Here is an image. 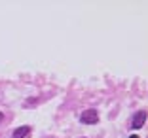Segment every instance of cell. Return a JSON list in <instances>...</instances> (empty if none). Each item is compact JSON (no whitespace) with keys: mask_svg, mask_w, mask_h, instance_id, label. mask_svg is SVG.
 Listing matches in <instances>:
<instances>
[{"mask_svg":"<svg viewBox=\"0 0 148 138\" xmlns=\"http://www.w3.org/2000/svg\"><path fill=\"white\" fill-rule=\"evenodd\" d=\"M144 121H146V112L140 110V112H137L135 116H133V119H131V127L137 131V129H140V127L144 125Z\"/></svg>","mask_w":148,"mask_h":138,"instance_id":"7a4b0ae2","label":"cell"},{"mask_svg":"<svg viewBox=\"0 0 148 138\" xmlns=\"http://www.w3.org/2000/svg\"><path fill=\"white\" fill-rule=\"evenodd\" d=\"M2 119H4V114L0 112V123H2Z\"/></svg>","mask_w":148,"mask_h":138,"instance_id":"277c9868","label":"cell"},{"mask_svg":"<svg viewBox=\"0 0 148 138\" xmlns=\"http://www.w3.org/2000/svg\"><path fill=\"white\" fill-rule=\"evenodd\" d=\"M80 119H82V123H86V125H95L97 121H99V114H97V110H86V112L80 116Z\"/></svg>","mask_w":148,"mask_h":138,"instance_id":"6da1fadb","label":"cell"},{"mask_svg":"<svg viewBox=\"0 0 148 138\" xmlns=\"http://www.w3.org/2000/svg\"><path fill=\"white\" fill-rule=\"evenodd\" d=\"M31 134V129L29 127H19V129L13 131V138H27Z\"/></svg>","mask_w":148,"mask_h":138,"instance_id":"3957f363","label":"cell"},{"mask_svg":"<svg viewBox=\"0 0 148 138\" xmlns=\"http://www.w3.org/2000/svg\"><path fill=\"white\" fill-rule=\"evenodd\" d=\"M129 138H139V136H137V134H131V136Z\"/></svg>","mask_w":148,"mask_h":138,"instance_id":"5b68a950","label":"cell"}]
</instances>
